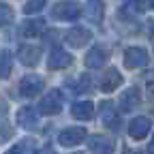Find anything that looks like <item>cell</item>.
Masks as SVG:
<instances>
[{
    "instance_id": "6da1fadb",
    "label": "cell",
    "mask_w": 154,
    "mask_h": 154,
    "mask_svg": "<svg viewBox=\"0 0 154 154\" xmlns=\"http://www.w3.org/2000/svg\"><path fill=\"white\" fill-rule=\"evenodd\" d=\"M82 15V5L77 0H60L51 7V17L58 22H75Z\"/></svg>"
},
{
    "instance_id": "7a4b0ae2",
    "label": "cell",
    "mask_w": 154,
    "mask_h": 154,
    "mask_svg": "<svg viewBox=\"0 0 154 154\" xmlns=\"http://www.w3.org/2000/svg\"><path fill=\"white\" fill-rule=\"evenodd\" d=\"M62 105H64V96L60 90H51L43 96V101L38 103V111L41 113H47V116H56L62 111Z\"/></svg>"
},
{
    "instance_id": "3957f363",
    "label": "cell",
    "mask_w": 154,
    "mask_h": 154,
    "mask_svg": "<svg viewBox=\"0 0 154 154\" xmlns=\"http://www.w3.org/2000/svg\"><path fill=\"white\" fill-rule=\"evenodd\" d=\"M43 90V77L41 75H26L22 77V82H19V94L26 96V99H34V96Z\"/></svg>"
},
{
    "instance_id": "277c9868",
    "label": "cell",
    "mask_w": 154,
    "mask_h": 154,
    "mask_svg": "<svg viewBox=\"0 0 154 154\" xmlns=\"http://www.w3.org/2000/svg\"><path fill=\"white\" fill-rule=\"evenodd\" d=\"M86 137L88 135H86L84 126H71V128H64L60 135H58V143L64 146V148H73L77 143H82Z\"/></svg>"
},
{
    "instance_id": "5b68a950",
    "label": "cell",
    "mask_w": 154,
    "mask_h": 154,
    "mask_svg": "<svg viewBox=\"0 0 154 154\" xmlns=\"http://www.w3.org/2000/svg\"><path fill=\"white\" fill-rule=\"evenodd\" d=\"M148 64V51L143 47H128L124 51V66L126 69H143Z\"/></svg>"
},
{
    "instance_id": "8992f818",
    "label": "cell",
    "mask_w": 154,
    "mask_h": 154,
    "mask_svg": "<svg viewBox=\"0 0 154 154\" xmlns=\"http://www.w3.org/2000/svg\"><path fill=\"white\" fill-rule=\"evenodd\" d=\"M88 148L94 154H113V139L107 135H90Z\"/></svg>"
},
{
    "instance_id": "52a82bcc",
    "label": "cell",
    "mask_w": 154,
    "mask_h": 154,
    "mask_svg": "<svg viewBox=\"0 0 154 154\" xmlns=\"http://www.w3.org/2000/svg\"><path fill=\"white\" fill-rule=\"evenodd\" d=\"M90 38H92V32H90V30H86V28H73V30L66 32L64 41H66L71 47L79 49V47H86V43H90Z\"/></svg>"
},
{
    "instance_id": "ba28073f",
    "label": "cell",
    "mask_w": 154,
    "mask_h": 154,
    "mask_svg": "<svg viewBox=\"0 0 154 154\" xmlns=\"http://www.w3.org/2000/svg\"><path fill=\"white\" fill-rule=\"evenodd\" d=\"M150 118H146V116H137V118H133L131 124H128V135L133 139H143L146 135L150 133Z\"/></svg>"
},
{
    "instance_id": "9c48e42d",
    "label": "cell",
    "mask_w": 154,
    "mask_h": 154,
    "mask_svg": "<svg viewBox=\"0 0 154 154\" xmlns=\"http://www.w3.org/2000/svg\"><path fill=\"white\" fill-rule=\"evenodd\" d=\"M17 124L22 126V128H36L38 126V111L34 109V107H30V105H26V107H22L17 111Z\"/></svg>"
},
{
    "instance_id": "30bf717a",
    "label": "cell",
    "mask_w": 154,
    "mask_h": 154,
    "mask_svg": "<svg viewBox=\"0 0 154 154\" xmlns=\"http://www.w3.org/2000/svg\"><path fill=\"white\" fill-rule=\"evenodd\" d=\"M107 58H109L107 49L96 45V47H92V49L86 54V60H84V62H86V66H88V69H101V66L107 62Z\"/></svg>"
},
{
    "instance_id": "8fae6325",
    "label": "cell",
    "mask_w": 154,
    "mask_h": 154,
    "mask_svg": "<svg viewBox=\"0 0 154 154\" xmlns=\"http://www.w3.org/2000/svg\"><path fill=\"white\" fill-rule=\"evenodd\" d=\"M17 58H19V62H22V64L34 66L38 60H41V49L34 47V45H22L17 49Z\"/></svg>"
},
{
    "instance_id": "7c38bea8",
    "label": "cell",
    "mask_w": 154,
    "mask_h": 154,
    "mask_svg": "<svg viewBox=\"0 0 154 154\" xmlns=\"http://www.w3.org/2000/svg\"><path fill=\"white\" fill-rule=\"evenodd\" d=\"M118 86H122V75L118 69H107L101 77V90L103 92H113Z\"/></svg>"
},
{
    "instance_id": "4fadbf2b",
    "label": "cell",
    "mask_w": 154,
    "mask_h": 154,
    "mask_svg": "<svg viewBox=\"0 0 154 154\" xmlns=\"http://www.w3.org/2000/svg\"><path fill=\"white\" fill-rule=\"evenodd\" d=\"M103 13H105L103 0H88L86 2V19L90 24H101L103 22Z\"/></svg>"
},
{
    "instance_id": "5bb4252c",
    "label": "cell",
    "mask_w": 154,
    "mask_h": 154,
    "mask_svg": "<svg viewBox=\"0 0 154 154\" xmlns=\"http://www.w3.org/2000/svg\"><path fill=\"white\" fill-rule=\"evenodd\" d=\"M71 62H73V56L64 49H54L49 54V60H47L49 69H66Z\"/></svg>"
},
{
    "instance_id": "9a60e30c",
    "label": "cell",
    "mask_w": 154,
    "mask_h": 154,
    "mask_svg": "<svg viewBox=\"0 0 154 154\" xmlns=\"http://www.w3.org/2000/svg\"><path fill=\"white\" fill-rule=\"evenodd\" d=\"M137 105H139V90H137V88L124 90L122 96H120V109H122V111H133Z\"/></svg>"
},
{
    "instance_id": "2e32d148",
    "label": "cell",
    "mask_w": 154,
    "mask_h": 154,
    "mask_svg": "<svg viewBox=\"0 0 154 154\" xmlns=\"http://www.w3.org/2000/svg\"><path fill=\"white\" fill-rule=\"evenodd\" d=\"M73 116L77 120H92L94 103L92 101H77V103H73Z\"/></svg>"
},
{
    "instance_id": "e0dca14e",
    "label": "cell",
    "mask_w": 154,
    "mask_h": 154,
    "mask_svg": "<svg viewBox=\"0 0 154 154\" xmlns=\"http://www.w3.org/2000/svg\"><path fill=\"white\" fill-rule=\"evenodd\" d=\"M45 30V19L36 17V19H28V22L22 26V34L24 36H41Z\"/></svg>"
},
{
    "instance_id": "ac0fdd59",
    "label": "cell",
    "mask_w": 154,
    "mask_h": 154,
    "mask_svg": "<svg viewBox=\"0 0 154 154\" xmlns=\"http://www.w3.org/2000/svg\"><path fill=\"white\" fill-rule=\"evenodd\" d=\"M13 69V56L9 49H0V79H7Z\"/></svg>"
},
{
    "instance_id": "d6986e66",
    "label": "cell",
    "mask_w": 154,
    "mask_h": 154,
    "mask_svg": "<svg viewBox=\"0 0 154 154\" xmlns=\"http://www.w3.org/2000/svg\"><path fill=\"white\" fill-rule=\"evenodd\" d=\"M116 109H113V105L109 103V101H105L103 105H101V120H103V124H107V126H116Z\"/></svg>"
},
{
    "instance_id": "ffe728a7",
    "label": "cell",
    "mask_w": 154,
    "mask_h": 154,
    "mask_svg": "<svg viewBox=\"0 0 154 154\" xmlns=\"http://www.w3.org/2000/svg\"><path fill=\"white\" fill-rule=\"evenodd\" d=\"M45 7V0H28L26 7H24V13L26 15H32V13H38Z\"/></svg>"
},
{
    "instance_id": "44dd1931",
    "label": "cell",
    "mask_w": 154,
    "mask_h": 154,
    "mask_svg": "<svg viewBox=\"0 0 154 154\" xmlns=\"http://www.w3.org/2000/svg\"><path fill=\"white\" fill-rule=\"evenodd\" d=\"M13 17V11L9 7H0V24H9Z\"/></svg>"
},
{
    "instance_id": "7402d4cb",
    "label": "cell",
    "mask_w": 154,
    "mask_h": 154,
    "mask_svg": "<svg viewBox=\"0 0 154 154\" xmlns=\"http://www.w3.org/2000/svg\"><path fill=\"white\" fill-rule=\"evenodd\" d=\"M7 154H24V148H22V146H13Z\"/></svg>"
},
{
    "instance_id": "603a6c76",
    "label": "cell",
    "mask_w": 154,
    "mask_h": 154,
    "mask_svg": "<svg viewBox=\"0 0 154 154\" xmlns=\"http://www.w3.org/2000/svg\"><path fill=\"white\" fill-rule=\"evenodd\" d=\"M38 154H56V152L51 150V146H45L43 150H38Z\"/></svg>"
},
{
    "instance_id": "cb8c5ba5",
    "label": "cell",
    "mask_w": 154,
    "mask_h": 154,
    "mask_svg": "<svg viewBox=\"0 0 154 154\" xmlns=\"http://www.w3.org/2000/svg\"><path fill=\"white\" fill-rule=\"evenodd\" d=\"M148 96H150V99H154V84L148 86Z\"/></svg>"
},
{
    "instance_id": "d4e9b609",
    "label": "cell",
    "mask_w": 154,
    "mask_h": 154,
    "mask_svg": "<svg viewBox=\"0 0 154 154\" xmlns=\"http://www.w3.org/2000/svg\"><path fill=\"white\" fill-rule=\"evenodd\" d=\"M143 7H150L152 9L154 7V0H143Z\"/></svg>"
},
{
    "instance_id": "484cf974",
    "label": "cell",
    "mask_w": 154,
    "mask_h": 154,
    "mask_svg": "<svg viewBox=\"0 0 154 154\" xmlns=\"http://www.w3.org/2000/svg\"><path fill=\"white\" fill-rule=\"evenodd\" d=\"M150 152L154 154V139H152V143H150Z\"/></svg>"
}]
</instances>
